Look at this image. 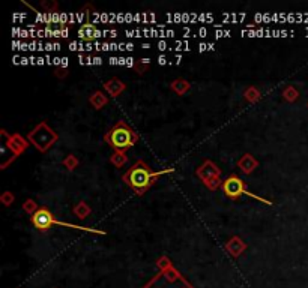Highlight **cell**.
<instances>
[{"instance_id":"14","label":"cell","mask_w":308,"mask_h":288,"mask_svg":"<svg viewBox=\"0 0 308 288\" xmlns=\"http://www.w3.org/2000/svg\"><path fill=\"white\" fill-rule=\"evenodd\" d=\"M72 213L77 216L78 219H86L92 213V207L86 203V201H78L74 207H72Z\"/></svg>"},{"instance_id":"17","label":"cell","mask_w":308,"mask_h":288,"mask_svg":"<svg viewBox=\"0 0 308 288\" xmlns=\"http://www.w3.org/2000/svg\"><path fill=\"white\" fill-rule=\"evenodd\" d=\"M62 165L68 170V171H74L75 168H78L80 165V161L75 155H66V158L62 161Z\"/></svg>"},{"instance_id":"9","label":"cell","mask_w":308,"mask_h":288,"mask_svg":"<svg viewBox=\"0 0 308 288\" xmlns=\"http://www.w3.org/2000/svg\"><path fill=\"white\" fill-rule=\"evenodd\" d=\"M102 87H104V92H106L110 98H117L119 95L125 92L127 84H125L122 80H119V78L114 77V78L106 81L104 84H102Z\"/></svg>"},{"instance_id":"6","label":"cell","mask_w":308,"mask_h":288,"mask_svg":"<svg viewBox=\"0 0 308 288\" xmlns=\"http://www.w3.org/2000/svg\"><path fill=\"white\" fill-rule=\"evenodd\" d=\"M54 218H56V216L51 213L47 207H41L35 215L30 216V222L38 231L45 233V231H48L51 227H53Z\"/></svg>"},{"instance_id":"22","label":"cell","mask_w":308,"mask_h":288,"mask_svg":"<svg viewBox=\"0 0 308 288\" xmlns=\"http://www.w3.org/2000/svg\"><path fill=\"white\" fill-rule=\"evenodd\" d=\"M14 201H15V195L11 191H5L2 195H0V203H2L5 207H9Z\"/></svg>"},{"instance_id":"15","label":"cell","mask_w":308,"mask_h":288,"mask_svg":"<svg viewBox=\"0 0 308 288\" xmlns=\"http://www.w3.org/2000/svg\"><path fill=\"white\" fill-rule=\"evenodd\" d=\"M244 99L250 104H255V102H259L262 99V93H260V90L257 87H254V86H250L244 90Z\"/></svg>"},{"instance_id":"5","label":"cell","mask_w":308,"mask_h":288,"mask_svg":"<svg viewBox=\"0 0 308 288\" xmlns=\"http://www.w3.org/2000/svg\"><path fill=\"white\" fill-rule=\"evenodd\" d=\"M0 135L5 140L3 141V149H8L15 161L17 156H20L24 150H27L29 147V140H26L24 137H21L20 134H12L9 135L5 129L0 131Z\"/></svg>"},{"instance_id":"16","label":"cell","mask_w":308,"mask_h":288,"mask_svg":"<svg viewBox=\"0 0 308 288\" xmlns=\"http://www.w3.org/2000/svg\"><path fill=\"white\" fill-rule=\"evenodd\" d=\"M128 156L127 153L124 152H114L111 156H110V162H111V165H114L116 168H122L128 164Z\"/></svg>"},{"instance_id":"8","label":"cell","mask_w":308,"mask_h":288,"mask_svg":"<svg viewBox=\"0 0 308 288\" xmlns=\"http://www.w3.org/2000/svg\"><path fill=\"white\" fill-rule=\"evenodd\" d=\"M77 35H78V38L83 39L84 42H93V41H96L99 38V30L96 29L95 24L86 21V23H83L80 26Z\"/></svg>"},{"instance_id":"19","label":"cell","mask_w":308,"mask_h":288,"mask_svg":"<svg viewBox=\"0 0 308 288\" xmlns=\"http://www.w3.org/2000/svg\"><path fill=\"white\" fill-rule=\"evenodd\" d=\"M283 98H284V101H287V102H295V101H298V98H299V92H298V90H296L293 86H287V87L283 90Z\"/></svg>"},{"instance_id":"4","label":"cell","mask_w":308,"mask_h":288,"mask_svg":"<svg viewBox=\"0 0 308 288\" xmlns=\"http://www.w3.org/2000/svg\"><path fill=\"white\" fill-rule=\"evenodd\" d=\"M27 140L32 146H35L36 150L44 153L59 140V135L53 128H50L45 122H41L27 134Z\"/></svg>"},{"instance_id":"18","label":"cell","mask_w":308,"mask_h":288,"mask_svg":"<svg viewBox=\"0 0 308 288\" xmlns=\"http://www.w3.org/2000/svg\"><path fill=\"white\" fill-rule=\"evenodd\" d=\"M149 66H150V62H149V59H139V60H135L134 63H132V68H134V71L137 72V74L139 75H143V74H146V72L149 71Z\"/></svg>"},{"instance_id":"10","label":"cell","mask_w":308,"mask_h":288,"mask_svg":"<svg viewBox=\"0 0 308 288\" xmlns=\"http://www.w3.org/2000/svg\"><path fill=\"white\" fill-rule=\"evenodd\" d=\"M237 168L241 170L244 174H247V176H250L255 168L259 167V161L255 159L251 153H244L242 156H241V159L237 161Z\"/></svg>"},{"instance_id":"11","label":"cell","mask_w":308,"mask_h":288,"mask_svg":"<svg viewBox=\"0 0 308 288\" xmlns=\"http://www.w3.org/2000/svg\"><path fill=\"white\" fill-rule=\"evenodd\" d=\"M245 249H247V243L241 237H239V236H232L229 239V242L226 243V251L229 252L232 257H235V258L239 257L241 254H244Z\"/></svg>"},{"instance_id":"20","label":"cell","mask_w":308,"mask_h":288,"mask_svg":"<svg viewBox=\"0 0 308 288\" xmlns=\"http://www.w3.org/2000/svg\"><path fill=\"white\" fill-rule=\"evenodd\" d=\"M23 210L27 213V215H30V216H33V215H35L39 209H41V206L35 201V200H32V198H27V200L23 203Z\"/></svg>"},{"instance_id":"12","label":"cell","mask_w":308,"mask_h":288,"mask_svg":"<svg viewBox=\"0 0 308 288\" xmlns=\"http://www.w3.org/2000/svg\"><path fill=\"white\" fill-rule=\"evenodd\" d=\"M109 95L102 90H96L89 96V104L95 108V110H102L107 104H109Z\"/></svg>"},{"instance_id":"23","label":"cell","mask_w":308,"mask_h":288,"mask_svg":"<svg viewBox=\"0 0 308 288\" xmlns=\"http://www.w3.org/2000/svg\"><path fill=\"white\" fill-rule=\"evenodd\" d=\"M41 8L44 9V11H47V12H53V11H57V8H59V3L57 2H54V0H42L41 2Z\"/></svg>"},{"instance_id":"21","label":"cell","mask_w":308,"mask_h":288,"mask_svg":"<svg viewBox=\"0 0 308 288\" xmlns=\"http://www.w3.org/2000/svg\"><path fill=\"white\" fill-rule=\"evenodd\" d=\"M222 182H224V180H221V176H217V177H212V179L206 180V182H203V183L209 191H217L222 186Z\"/></svg>"},{"instance_id":"2","label":"cell","mask_w":308,"mask_h":288,"mask_svg":"<svg viewBox=\"0 0 308 288\" xmlns=\"http://www.w3.org/2000/svg\"><path fill=\"white\" fill-rule=\"evenodd\" d=\"M104 141L114 152L129 150L139 141V134H137L125 120H119L111 128L104 134Z\"/></svg>"},{"instance_id":"1","label":"cell","mask_w":308,"mask_h":288,"mask_svg":"<svg viewBox=\"0 0 308 288\" xmlns=\"http://www.w3.org/2000/svg\"><path fill=\"white\" fill-rule=\"evenodd\" d=\"M173 171H175L173 168H167V170L155 173L149 167V164H146L145 161L139 159L122 176V180L127 183V186L129 189H132L137 195H145L153 185L157 183V180L161 176H164L167 173H173Z\"/></svg>"},{"instance_id":"13","label":"cell","mask_w":308,"mask_h":288,"mask_svg":"<svg viewBox=\"0 0 308 288\" xmlns=\"http://www.w3.org/2000/svg\"><path fill=\"white\" fill-rule=\"evenodd\" d=\"M170 89H172L176 95L183 96L185 93L190 92L191 84H190V81H186L185 78H176V80H173L172 83H170Z\"/></svg>"},{"instance_id":"7","label":"cell","mask_w":308,"mask_h":288,"mask_svg":"<svg viewBox=\"0 0 308 288\" xmlns=\"http://www.w3.org/2000/svg\"><path fill=\"white\" fill-rule=\"evenodd\" d=\"M196 174L197 177L201 180V182H206V180L212 179V177H217V176H221V168L218 165H215L212 161L206 159L203 162V164L196 170Z\"/></svg>"},{"instance_id":"3","label":"cell","mask_w":308,"mask_h":288,"mask_svg":"<svg viewBox=\"0 0 308 288\" xmlns=\"http://www.w3.org/2000/svg\"><path fill=\"white\" fill-rule=\"evenodd\" d=\"M221 189H222V192H224V195L229 198V200H232V201L239 200V198H241L242 195H248V197H251V198H254V200L260 201V203H265V204H268V206H272V201L265 200L263 197H259V195H255V194L250 192L248 188H247V185H245V182H244V180H242L241 177H239L237 174H230V176L224 180V182H222Z\"/></svg>"},{"instance_id":"24","label":"cell","mask_w":308,"mask_h":288,"mask_svg":"<svg viewBox=\"0 0 308 288\" xmlns=\"http://www.w3.org/2000/svg\"><path fill=\"white\" fill-rule=\"evenodd\" d=\"M68 74H70V69H68L66 66L65 68H56L54 69V75L60 80H63L65 77H68Z\"/></svg>"}]
</instances>
